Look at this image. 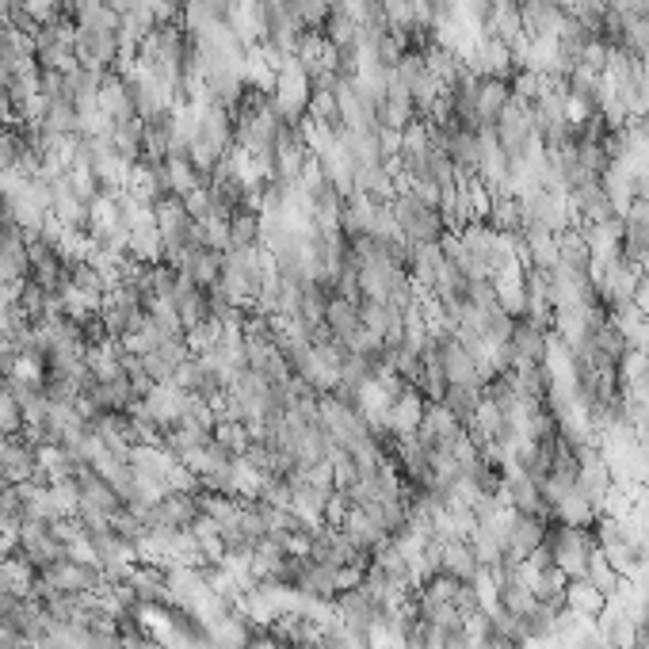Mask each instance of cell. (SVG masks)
<instances>
[{"label": "cell", "mask_w": 649, "mask_h": 649, "mask_svg": "<svg viewBox=\"0 0 649 649\" xmlns=\"http://www.w3.org/2000/svg\"><path fill=\"white\" fill-rule=\"evenodd\" d=\"M543 550L550 555V562L565 573V577H585L588 570V558L596 555V535H593V523L588 527H577V523H562L558 516L547 520V543Z\"/></svg>", "instance_id": "obj_1"}, {"label": "cell", "mask_w": 649, "mask_h": 649, "mask_svg": "<svg viewBox=\"0 0 649 649\" xmlns=\"http://www.w3.org/2000/svg\"><path fill=\"white\" fill-rule=\"evenodd\" d=\"M390 211H394V222H397V230H402V241H409V245H440V241L451 233L444 222V214H440V206L424 203V199H417L405 188L390 199Z\"/></svg>", "instance_id": "obj_2"}, {"label": "cell", "mask_w": 649, "mask_h": 649, "mask_svg": "<svg viewBox=\"0 0 649 649\" xmlns=\"http://www.w3.org/2000/svg\"><path fill=\"white\" fill-rule=\"evenodd\" d=\"M497 142H500V150H505V157L512 161H535L538 153H543V142L535 138V130H531V112H527V103L523 100H516L512 96V103H508L505 112H500V119H497Z\"/></svg>", "instance_id": "obj_3"}, {"label": "cell", "mask_w": 649, "mask_h": 649, "mask_svg": "<svg viewBox=\"0 0 649 649\" xmlns=\"http://www.w3.org/2000/svg\"><path fill=\"white\" fill-rule=\"evenodd\" d=\"M309 100H314V80H309V73L298 65V58H294V62H287L283 69L276 73L271 103H276V112L283 123H306Z\"/></svg>", "instance_id": "obj_4"}, {"label": "cell", "mask_w": 649, "mask_h": 649, "mask_svg": "<svg viewBox=\"0 0 649 649\" xmlns=\"http://www.w3.org/2000/svg\"><path fill=\"white\" fill-rule=\"evenodd\" d=\"M150 527H165V531H195V523L203 520V508H199V489H165L157 500L150 505Z\"/></svg>", "instance_id": "obj_5"}, {"label": "cell", "mask_w": 649, "mask_h": 649, "mask_svg": "<svg viewBox=\"0 0 649 649\" xmlns=\"http://www.w3.org/2000/svg\"><path fill=\"white\" fill-rule=\"evenodd\" d=\"M593 279H596V294H600L603 306H611V302H634V287L641 283V264L615 253L611 260L593 264Z\"/></svg>", "instance_id": "obj_6"}, {"label": "cell", "mask_w": 649, "mask_h": 649, "mask_svg": "<svg viewBox=\"0 0 649 649\" xmlns=\"http://www.w3.org/2000/svg\"><path fill=\"white\" fill-rule=\"evenodd\" d=\"M39 577L47 581L50 588H58V593H69V596L103 593V588H107V573H103V565L77 562V558H62V562H54L50 570H42Z\"/></svg>", "instance_id": "obj_7"}, {"label": "cell", "mask_w": 649, "mask_h": 649, "mask_svg": "<svg viewBox=\"0 0 649 649\" xmlns=\"http://www.w3.org/2000/svg\"><path fill=\"white\" fill-rule=\"evenodd\" d=\"M500 505L520 516H538V520H550V516H555L547 493H543V482H535V478L527 474H516V470L505 478V485H500Z\"/></svg>", "instance_id": "obj_8"}, {"label": "cell", "mask_w": 649, "mask_h": 649, "mask_svg": "<svg viewBox=\"0 0 649 649\" xmlns=\"http://www.w3.org/2000/svg\"><path fill=\"white\" fill-rule=\"evenodd\" d=\"M547 543V520H538V516H520V512H508L505 523V550H508V562H527L531 555H538Z\"/></svg>", "instance_id": "obj_9"}, {"label": "cell", "mask_w": 649, "mask_h": 649, "mask_svg": "<svg viewBox=\"0 0 649 649\" xmlns=\"http://www.w3.org/2000/svg\"><path fill=\"white\" fill-rule=\"evenodd\" d=\"M39 474V447L27 436H4L0 440V478L9 485L35 482Z\"/></svg>", "instance_id": "obj_10"}, {"label": "cell", "mask_w": 649, "mask_h": 649, "mask_svg": "<svg viewBox=\"0 0 649 649\" xmlns=\"http://www.w3.org/2000/svg\"><path fill=\"white\" fill-rule=\"evenodd\" d=\"M570 211L577 218V230L581 226H596V222H611V218H623V214L611 206L608 191H603L600 180H588L581 188L570 191Z\"/></svg>", "instance_id": "obj_11"}, {"label": "cell", "mask_w": 649, "mask_h": 649, "mask_svg": "<svg viewBox=\"0 0 649 649\" xmlns=\"http://www.w3.org/2000/svg\"><path fill=\"white\" fill-rule=\"evenodd\" d=\"M508 344H512V352H516V367H523V364H547L550 329H547V324H538L535 317H516Z\"/></svg>", "instance_id": "obj_12"}, {"label": "cell", "mask_w": 649, "mask_h": 649, "mask_svg": "<svg viewBox=\"0 0 649 649\" xmlns=\"http://www.w3.org/2000/svg\"><path fill=\"white\" fill-rule=\"evenodd\" d=\"M50 214H54L58 222L65 230H88V203L77 195V188L69 183V176H54L50 180Z\"/></svg>", "instance_id": "obj_13"}, {"label": "cell", "mask_w": 649, "mask_h": 649, "mask_svg": "<svg viewBox=\"0 0 649 649\" xmlns=\"http://www.w3.org/2000/svg\"><path fill=\"white\" fill-rule=\"evenodd\" d=\"M512 103V77H478L474 85V107L482 127H497L500 112Z\"/></svg>", "instance_id": "obj_14"}, {"label": "cell", "mask_w": 649, "mask_h": 649, "mask_svg": "<svg viewBox=\"0 0 649 649\" xmlns=\"http://www.w3.org/2000/svg\"><path fill=\"white\" fill-rule=\"evenodd\" d=\"M520 16H523V35H527V39H555L565 20V9L558 0H523Z\"/></svg>", "instance_id": "obj_15"}, {"label": "cell", "mask_w": 649, "mask_h": 649, "mask_svg": "<svg viewBox=\"0 0 649 649\" xmlns=\"http://www.w3.org/2000/svg\"><path fill=\"white\" fill-rule=\"evenodd\" d=\"M619 253L634 264L649 260V206L641 199L623 214V245H619Z\"/></svg>", "instance_id": "obj_16"}, {"label": "cell", "mask_w": 649, "mask_h": 649, "mask_svg": "<svg viewBox=\"0 0 649 649\" xmlns=\"http://www.w3.org/2000/svg\"><path fill=\"white\" fill-rule=\"evenodd\" d=\"M412 119H417V103H412L409 88L394 77V80H390V88H386V96H382V103H379V127L382 130H397V135H402Z\"/></svg>", "instance_id": "obj_17"}, {"label": "cell", "mask_w": 649, "mask_h": 649, "mask_svg": "<svg viewBox=\"0 0 649 649\" xmlns=\"http://www.w3.org/2000/svg\"><path fill=\"white\" fill-rule=\"evenodd\" d=\"M324 329H329V336L341 344H352L359 333H364V317H359V302L352 298H329V306H324Z\"/></svg>", "instance_id": "obj_18"}, {"label": "cell", "mask_w": 649, "mask_h": 649, "mask_svg": "<svg viewBox=\"0 0 649 649\" xmlns=\"http://www.w3.org/2000/svg\"><path fill=\"white\" fill-rule=\"evenodd\" d=\"M222 260H226V253H218V249H211V245H195L191 253H183L180 260H176V268L183 271L188 279H195L199 287H218V276H222Z\"/></svg>", "instance_id": "obj_19"}, {"label": "cell", "mask_w": 649, "mask_h": 649, "mask_svg": "<svg viewBox=\"0 0 649 649\" xmlns=\"http://www.w3.org/2000/svg\"><path fill=\"white\" fill-rule=\"evenodd\" d=\"M188 356H191V348H188V341H183V336H165L157 348L145 352L142 364H145V371H150L153 382H173L176 367H180Z\"/></svg>", "instance_id": "obj_20"}, {"label": "cell", "mask_w": 649, "mask_h": 649, "mask_svg": "<svg viewBox=\"0 0 649 649\" xmlns=\"http://www.w3.org/2000/svg\"><path fill=\"white\" fill-rule=\"evenodd\" d=\"M298 65L317 77V73H333L336 69V47L324 39L321 31H302L298 39Z\"/></svg>", "instance_id": "obj_21"}, {"label": "cell", "mask_w": 649, "mask_h": 649, "mask_svg": "<svg viewBox=\"0 0 649 649\" xmlns=\"http://www.w3.org/2000/svg\"><path fill=\"white\" fill-rule=\"evenodd\" d=\"M100 112L107 115V119L119 127V123L127 119H138L135 103H130V92L127 85H123L119 73H103V85H100Z\"/></svg>", "instance_id": "obj_22"}, {"label": "cell", "mask_w": 649, "mask_h": 649, "mask_svg": "<svg viewBox=\"0 0 649 649\" xmlns=\"http://www.w3.org/2000/svg\"><path fill=\"white\" fill-rule=\"evenodd\" d=\"M264 245V218L260 211H238L226 222V253L238 249H260Z\"/></svg>", "instance_id": "obj_23"}, {"label": "cell", "mask_w": 649, "mask_h": 649, "mask_svg": "<svg viewBox=\"0 0 649 649\" xmlns=\"http://www.w3.org/2000/svg\"><path fill=\"white\" fill-rule=\"evenodd\" d=\"M424 65L432 69V77L444 85V92L467 73V58H462L455 47H447V42H432V47L424 50Z\"/></svg>", "instance_id": "obj_24"}, {"label": "cell", "mask_w": 649, "mask_h": 649, "mask_svg": "<svg viewBox=\"0 0 649 649\" xmlns=\"http://www.w3.org/2000/svg\"><path fill=\"white\" fill-rule=\"evenodd\" d=\"M420 409H424V397L417 394V390H409V394H402L394 405H390V412H386V432H394V436H412L420 428Z\"/></svg>", "instance_id": "obj_25"}, {"label": "cell", "mask_w": 649, "mask_h": 649, "mask_svg": "<svg viewBox=\"0 0 649 649\" xmlns=\"http://www.w3.org/2000/svg\"><path fill=\"white\" fill-rule=\"evenodd\" d=\"M112 145L127 165H138L145 157V123L142 119H127L112 130Z\"/></svg>", "instance_id": "obj_26"}, {"label": "cell", "mask_w": 649, "mask_h": 649, "mask_svg": "<svg viewBox=\"0 0 649 649\" xmlns=\"http://www.w3.org/2000/svg\"><path fill=\"white\" fill-rule=\"evenodd\" d=\"M565 608L577 611V615L600 619V611L608 608V600H603V596L596 593V588L588 585L585 577H573L570 585H565Z\"/></svg>", "instance_id": "obj_27"}, {"label": "cell", "mask_w": 649, "mask_h": 649, "mask_svg": "<svg viewBox=\"0 0 649 649\" xmlns=\"http://www.w3.org/2000/svg\"><path fill=\"white\" fill-rule=\"evenodd\" d=\"M321 35L333 42L336 50H341V47H359V20L352 16V12H344L341 4H333V12H329V20H324Z\"/></svg>", "instance_id": "obj_28"}, {"label": "cell", "mask_w": 649, "mask_h": 649, "mask_svg": "<svg viewBox=\"0 0 649 649\" xmlns=\"http://www.w3.org/2000/svg\"><path fill=\"white\" fill-rule=\"evenodd\" d=\"M440 402L447 405V412H451L459 424H467V420L478 412V405H482V390H478V386H459V382H447L444 394H440Z\"/></svg>", "instance_id": "obj_29"}, {"label": "cell", "mask_w": 649, "mask_h": 649, "mask_svg": "<svg viewBox=\"0 0 649 649\" xmlns=\"http://www.w3.org/2000/svg\"><path fill=\"white\" fill-rule=\"evenodd\" d=\"M585 581H588V585L596 588V593L603 596V600H611V596H615L619 588H623V577H619V570H615V565L608 562V558L600 555V550H596V555L588 558Z\"/></svg>", "instance_id": "obj_30"}, {"label": "cell", "mask_w": 649, "mask_h": 649, "mask_svg": "<svg viewBox=\"0 0 649 649\" xmlns=\"http://www.w3.org/2000/svg\"><path fill=\"white\" fill-rule=\"evenodd\" d=\"M222 333H226V324L214 321V317H206V321L188 324V329H183V341H188L191 352H206V348H214V344H218V336H222Z\"/></svg>", "instance_id": "obj_31"}, {"label": "cell", "mask_w": 649, "mask_h": 649, "mask_svg": "<svg viewBox=\"0 0 649 649\" xmlns=\"http://www.w3.org/2000/svg\"><path fill=\"white\" fill-rule=\"evenodd\" d=\"M24 412H20V402L9 394V386L0 382V436H24Z\"/></svg>", "instance_id": "obj_32"}, {"label": "cell", "mask_w": 649, "mask_h": 649, "mask_svg": "<svg viewBox=\"0 0 649 649\" xmlns=\"http://www.w3.org/2000/svg\"><path fill=\"white\" fill-rule=\"evenodd\" d=\"M608 62H611V47L603 39H593L585 47V58H581V65L585 69H593L596 77H603V69H608Z\"/></svg>", "instance_id": "obj_33"}, {"label": "cell", "mask_w": 649, "mask_h": 649, "mask_svg": "<svg viewBox=\"0 0 649 649\" xmlns=\"http://www.w3.org/2000/svg\"><path fill=\"white\" fill-rule=\"evenodd\" d=\"M626 394H631L634 397V402H641V405H646V409H649V364H646V371H641L638 374V379H634V382H626Z\"/></svg>", "instance_id": "obj_34"}, {"label": "cell", "mask_w": 649, "mask_h": 649, "mask_svg": "<svg viewBox=\"0 0 649 649\" xmlns=\"http://www.w3.org/2000/svg\"><path fill=\"white\" fill-rule=\"evenodd\" d=\"M206 12H214L218 20H230V12L238 9V0H199Z\"/></svg>", "instance_id": "obj_35"}, {"label": "cell", "mask_w": 649, "mask_h": 649, "mask_svg": "<svg viewBox=\"0 0 649 649\" xmlns=\"http://www.w3.org/2000/svg\"><path fill=\"white\" fill-rule=\"evenodd\" d=\"M634 306H638L641 314L649 317V279H646V276H641L638 287H634Z\"/></svg>", "instance_id": "obj_36"}, {"label": "cell", "mask_w": 649, "mask_h": 649, "mask_svg": "<svg viewBox=\"0 0 649 649\" xmlns=\"http://www.w3.org/2000/svg\"><path fill=\"white\" fill-rule=\"evenodd\" d=\"M65 4V12H69V16H77L80 9H88V4H96V0H62Z\"/></svg>", "instance_id": "obj_37"}, {"label": "cell", "mask_w": 649, "mask_h": 649, "mask_svg": "<svg viewBox=\"0 0 649 649\" xmlns=\"http://www.w3.org/2000/svg\"><path fill=\"white\" fill-rule=\"evenodd\" d=\"M641 276H646V279H649V260H646V264H641Z\"/></svg>", "instance_id": "obj_38"}, {"label": "cell", "mask_w": 649, "mask_h": 649, "mask_svg": "<svg viewBox=\"0 0 649 649\" xmlns=\"http://www.w3.org/2000/svg\"><path fill=\"white\" fill-rule=\"evenodd\" d=\"M214 649H245V646H214Z\"/></svg>", "instance_id": "obj_39"}]
</instances>
